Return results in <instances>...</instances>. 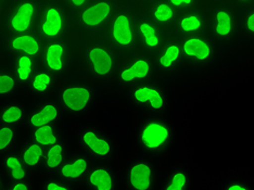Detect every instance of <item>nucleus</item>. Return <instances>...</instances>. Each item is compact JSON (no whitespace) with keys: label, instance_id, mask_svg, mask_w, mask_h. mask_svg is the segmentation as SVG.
Here are the masks:
<instances>
[{"label":"nucleus","instance_id":"1","mask_svg":"<svg viewBox=\"0 0 254 190\" xmlns=\"http://www.w3.org/2000/svg\"><path fill=\"white\" fill-rule=\"evenodd\" d=\"M176 141V128L167 117H146L135 127V145L140 154L160 160L173 149Z\"/></svg>","mask_w":254,"mask_h":190},{"label":"nucleus","instance_id":"2","mask_svg":"<svg viewBox=\"0 0 254 190\" xmlns=\"http://www.w3.org/2000/svg\"><path fill=\"white\" fill-rule=\"evenodd\" d=\"M122 61V55L103 39L85 43L80 47L77 60L80 70L100 82L112 80Z\"/></svg>","mask_w":254,"mask_h":190},{"label":"nucleus","instance_id":"3","mask_svg":"<svg viewBox=\"0 0 254 190\" xmlns=\"http://www.w3.org/2000/svg\"><path fill=\"white\" fill-rule=\"evenodd\" d=\"M103 40L120 55H130L138 50L137 11L128 3L120 1L103 30Z\"/></svg>","mask_w":254,"mask_h":190},{"label":"nucleus","instance_id":"4","mask_svg":"<svg viewBox=\"0 0 254 190\" xmlns=\"http://www.w3.org/2000/svg\"><path fill=\"white\" fill-rule=\"evenodd\" d=\"M73 15L61 0L42 1L35 32L44 42L66 38L73 26Z\"/></svg>","mask_w":254,"mask_h":190},{"label":"nucleus","instance_id":"5","mask_svg":"<svg viewBox=\"0 0 254 190\" xmlns=\"http://www.w3.org/2000/svg\"><path fill=\"white\" fill-rule=\"evenodd\" d=\"M124 94L132 106L149 117H167L170 111V91L157 79L125 88Z\"/></svg>","mask_w":254,"mask_h":190},{"label":"nucleus","instance_id":"6","mask_svg":"<svg viewBox=\"0 0 254 190\" xmlns=\"http://www.w3.org/2000/svg\"><path fill=\"white\" fill-rule=\"evenodd\" d=\"M75 140L79 152L95 163H109L117 158V142L107 131L96 125L84 124L75 133Z\"/></svg>","mask_w":254,"mask_h":190},{"label":"nucleus","instance_id":"7","mask_svg":"<svg viewBox=\"0 0 254 190\" xmlns=\"http://www.w3.org/2000/svg\"><path fill=\"white\" fill-rule=\"evenodd\" d=\"M98 90L94 86L84 82H71L59 86L55 99L63 115L67 118H79L87 115L94 109Z\"/></svg>","mask_w":254,"mask_h":190},{"label":"nucleus","instance_id":"8","mask_svg":"<svg viewBox=\"0 0 254 190\" xmlns=\"http://www.w3.org/2000/svg\"><path fill=\"white\" fill-rule=\"evenodd\" d=\"M239 24L238 1L211 2L206 34L218 45H226L235 38Z\"/></svg>","mask_w":254,"mask_h":190},{"label":"nucleus","instance_id":"9","mask_svg":"<svg viewBox=\"0 0 254 190\" xmlns=\"http://www.w3.org/2000/svg\"><path fill=\"white\" fill-rule=\"evenodd\" d=\"M120 177L125 190H158V161L140 153L136 154L124 164Z\"/></svg>","mask_w":254,"mask_h":190},{"label":"nucleus","instance_id":"10","mask_svg":"<svg viewBox=\"0 0 254 190\" xmlns=\"http://www.w3.org/2000/svg\"><path fill=\"white\" fill-rule=\"evenodd\" d=\"M42 1L10 0L5 3L1 24L3 35L12 36L34 32Z\"/></svg>","mask_w":254,"mask_h":190},{"label":"nucleus","instance_id":"11","mask_svg":"<svg viewBox=\"0 0 254 190\" xmlns=\"http://www.w3.org/2000/svg\"><path fill=\"white\" fill-rule=\"evenodd\" d=\"M158 74L153 56L138 49L122 61V64L112 80L115 85L125 89L155 79Z\"/></svg>","mask_w":254,"mask_h":190},{"label":"nucleus","instance_id":"12","mask_svg":"<svg viewBox=\"0 0 254 190\" xmlns=\"http://www.w3.org/2000/svg\"><path fill=\"white\" fill-rule=\"evenodd\" d=\"M184 66L204 68L217 60L218 46L207 34L180 39Z\"/></svg>","mask_w":254,"mask_h":190},{"label":"nucleus","instance_id":"13","mask_svg":"<svg viewBox=\"0 0 254 190\" xmlns=\"http://www.w3.org/2000/svg\"><path fill=\"white\" fill-rule=\"evenodd\" d=\"M120 1L106 0V1H92L73 15V23L79 31L87 34H95L105 30Z\"/></svg>","mask_w":254,"mask_h":190},{"label":"nucleus","instance_id":"14","mask_svg":"<svg viewBox=\"0 0 254 190\" xmlns=\"http://www.w3.org/2000/svg\"><path fill=\"white\" fill-rule=\"evenodd\" d=\"M38 61L40 67L53 73L58 78L64 77L73 64V54L67 38L45 42Z\"/></svg>","mask_w":254,"mask_h":190},{"label":"nucleus","instance_id":"15","mask_svg":"<svg viewBox=\"0 0 254 190\" xmlns=\"http://www.w3.org/2000/svg\"><path fill=\"white\" fill-rule=\"evenodd\" d=\"M63 113L55 98L37 101L31 109H28L26 118L22 124V127L27 133L46 125L60 124Z\"/></svg>","mask_w":254,"mask_h":190},{"label":"nucleus","instance_id":"16","mask_svg":"<svg viewBox=\"0 0 254 190\" xmlns=\"http://www.w3.org/2000/svg\"><path fill=\"white\" fill-rule=\"evenodd\" d=\"M138 49L154 56L165 44L166 32L158 26L143 13L137 12Z\"/></svg>","mask_w":254,"mask_h":190},{"label":"nucleus","instance_id":"17","mask_svg":"<svg viewBox=\"0 0 254 190\" xmlns=\"http://www.w3.org/2000/svg\"><path fill=\"white\" fill-rule=\"evenodd\" d=\"M84 190H121V177L111 163H94L80 184Z\"/></svg>","mask_w":254,"mask_h":190},{"label":"nucleus","instance_id":"18","mask_svg":"<svg viewBox=\"0 0 254 190\" xmlns=\"http://www.w3.org/2000/svg\"><path fill=\"white\" fill-rule=\"evenodd\" d=\"M210 4L207 2L201 8L180 13L172 27L178 39L206 34Z\"/></svg>","mask_w":254,"mask_h":190},{"label":"nucleus","instance_id":"19","mask_svg":"<svg viewBox=\"0 0 254 190\" xmlns=\"http://www.w3.org/2000/svg\"><path fill=\"white\" fill-rule=\"evenodd\" d=\"M94 163V161L82 152H71L53 177L78 186L83 183Z\"/></svg>","mask_w":254,"mask_h":190},{"label":"nucleus","instance_id":"20","mask_svg":"<svg viewBox=\"0 0 254 190\" xmlns=\"http://www.w3.org/2000/svg\"><path fill=\"white\" fill-rule=\"evenodd\" d=\"M2 45L9 56L23 55L39 59L45 42L35 32L20 34V35L2 36Z\"/></svg>","mask_w":254,"mask_h":190},{"label":"nucleus","instance_id":"21","mask_svg":"<svg viewBox=\"0 0 254 190\" xmlns=\"http://www.w3.org/2000/svg\"><path fill=\"white\" fill-rule=\"evenodd\" d=\"M59 80L60 78H58L53 73L39 66L24 89V93L36 102L51 99L55 98L59 88Z\"/></svg>","mask_w":254,"mask_h":190},{"label":"nucleus","instance_id":"22","mask_svg":"<svg viewBox=\"0 0 254 190\" xmlns=\"http://www.w3.org/2000/svg\"><path fill=\"white\" fill-rule=\"evenodd\" d=\"M158 73H172L184 67V58L180 39L167 37L165 44L153 56Z\"/></svg>","mask_w":254,"mask_h":190},{"label":"nucleus","instance_id":"23","mask_svg":"<svg viewBox=\"0 0 254 190\" xmlns=\"http://www.w3.org/2000/svg\"><path fill=\"white\" fill-rule=\"evenodd\" d=\"M143 14L160 26L165 32L173 27L176 19L178 18V11L173 7L171 1H148L145 3Z\"/></svg>","mask_w":254,"mask_h":190},{"label":"nucleus","instance_id":"24","mask_svg":"<svg viewBox=\"0 0 254 190\" xmlns=\"http://www.w3.org/2000/svg\"><path fill=\"white\" fill-rule=\"evenodd\" d=\"M70 154L71 149L68 146L67 138L64 137L56 145L46 149L43 166L39 173L44 177H53Z\"/></svg>","mask_w":254,"mask_h":190},{"label":"nucleus","instance_id":"25","mask_svg":"<svg viewBox=\"0 0 254 190\" xmlns=\"http://www.w3.org/2000/svg\"><path fill=\"white\" fill-rule=\"evenodd\" d=\"M192 176L189 168L184 163H177L167 170L158 190H191Z\"/></svg>","mask_w":254,"mask_h":190},{"label":"nucleus","instance_id":"26","mask_svg":"<svg viewBox=\"0 0 254 190\" xmlns=\"http://www.w3.org/2000/svg\"><path fill=\"white\" fill-rule=\"evenodd\" d=\"M8 67L19 82L22 91H24L26 86L33 78L34 74L39 68V61L35 58L28 56H10Z\"/></svg>","mask_w":254,"mask_h":190},{"label":"nucleus","instance_id":"27","mask_svg":"<svg viewBox=\"0 0 254 190\" xmlns=\"http://www.w3.org/2000/svg\"><path fill=\"white\" fill-rule=\"evenodd\" d=\"M1 171L8 183H16L31 180L32 174L23 163L19 151L14 150L1 158Z\"/></svg>","mask_w":254,"mask_h":190},{"label":"nucleus","instance_id":"28","mask_svg":"<svg viewBox=\"0 0 254 190\" xmlns=\"http://www.w3.org/2000/svg\"><path fill=\"white\" fill-rule=\"evenodd\" d=\"M18 151L23 163H24L32 175L37 174V173L40 172L45 158V148L34 142L30 138L25 137L24 140L21 142Z\"/></svg>","mask_w":254,"mask_h":190},{"label":"nucleus","instance_id":"29","mask_svg":"<svg viewBox=\"0 0 254 190\" xmlns=\"http://www.w3.org/2000/svg\"><path fill=\"white\" fill-rule=\"evenodd\" d=\"M64 137V129L60 124L46 125L27 133V138H30L31 140L38 143L39 146L45 149L56 145Z\"/></svg>","mask_w":254,"mask_h":190},{"label":"nucleus","instance_id":"30","mask_svg":"<svg viewBox=\"0 0 254 190\" xmlns=\"http://www.w3.org/2000/svg\"><path fill=\"white\" fill-rule=\"evenodd\" d=\"M27 111L28 109L21 101L7 100L0 103V124L21 127Z\"/></svg>","mask_w":254,"mask_h":190},{"label":"nucleus","instance_id":"31","mask_svg":"<svg viewBox=\"0 0 254 190\" xmlns=\"http://www.w3.org/2000/svg\"><path fill=\"white\" fill-rule=\"evenodd\" d=\"M22 93V88L13 73L7 66H0V100H11Z\"/></svg>","mask_w":254,"mask_h":190},{"label":"nucleus","instance_id":"32","mask_svg":"<svg viewBox=\"0 0 254 190\" xmlns=\"http://www.w3.org/2000/svg\"><path fill=\"white\" fill-rule=\"evenodd\" d=\"M20 138V127L18 126L0 124V159L13 151Z\"/></svg>","mask_w":254,"mask_h":190},{"label":"nucleus","instance_id":"33","mask_svg":"<svg viewBox=\"0 0 254 190\" xmlns=\"http://www.w3.org/2000/svg\"><path fill=\"white\" fill-rule=\"evenodd\" d=\"M239 9H241L240 16V32L245 38L254 36V3L251 0L239 1Z\"/></svg>","mask_w":254,"mask_h":190},{"label":"nucleus","instance_id":"34","mask_svg":"<svg viewBox=\"0 0 254 190\" xmlns=\"http://www.w3.org/2000/svg\"><path fill=\"white\" fill-rule=\"evenodd\" d=\"M39 190H77V186L58 180L56 177H44L40 183Z\"/></svg>","mask_w":254,"mask_h":190},{"label":"nucleus","instance_id":"35","mask_svg":"<svg viewBox=\"0 0 254 190\" xmlns=\"http://www.w3.org/2000/svg\"><path fill=\"white\" fill-rule=\"evenodd\" d=\"M221 190H254V185L253 181L238 176L225 181Z\"/></svg>","mask_w":254,"mask_h":190},{"label":"nucleus","instance_id":"36","mask_svg":"<svg viewBox=\"0 0 254 190\" xmlns=\"http://www.w3.org/2000/svg\"><path fill=\"white\" fill-rule=\"evenodd\" d=\"M171 3L178 11V13H183L186 11L203 7L207 1H199V0H183V1H180V0H174V1H171Z\"/></svg>","mask_w":254,"mask_h":190},{"label":"nucleus","instance_id":"37","mask_svg":"<svg viewBox=\"0 0 254 190\" xmlns=\"http://www.w3.org/2000/svg\"><path fill=\"white\" fill-rule=\"evenodd\" d=\"M89 2L90 0H70V1H64L66 8L72 13V15L83 10Z\"/></svg>","mask_w":254,"mask_h":190},{"label":"nucleus","instance_id":"38","mask_svg":"<svg viewBox=\"0 0 254 190\" xmlns=\"http://www.w3.org/2000/svg\"><path fill=\"white\" fill-rule=\"evenodd\" d=\"M5 190H35V186L31 180L16 182V183H9Z\"/></svg>","mask_w":254,"mask_h":190},{"label":"nucleus","instance_id":"39","mask_svg":"<svg viewBox=\"0 0 254 190\" xmlns=\"http://www.w3.org/2000/svg\"><path fill=\"white\" fill-rule=\"evenodd\" d=\"M8 184L9 183L7 181V178H5L2 171L0 170V190H5V188H7V186H8Z\"/></svg>","mask_w":254,"mask_h":190},{"label":"nucleus","instance_id":"40","mask_svg":"<svg viewBox=\"0 0 254 190\" xmlns=\"http://www.w3.org/2000/svg\"><path fill=\"white\" fill-rule=\"evenodd\" d=\"M5 3H7V1H4V0H0V19L2 18L3 11L5 8Z\"/></svg>","mask_w":254,"mask_h":190},{"label":"nucleus","instance_id":"41","mask_svg":"<svg viewBox=\"0 0 254 190\" xmlns=\"http://www.w3.org/2000/svg\"><path fill=\"white\" fill-rule=\"evenodd\" d=\"M0 58H1V46H0Z\"/></svg>","mask_w":254,"mask_h":190}]
</instances>
